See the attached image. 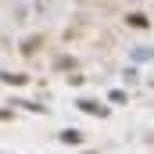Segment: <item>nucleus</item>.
<instances>
[{
  "mask_svg": "<svg viewBox=\"0 0 154 154\" xmlns=\"http://www.w3.org/2000/svg\"><path fill=\"white\" fill-rule=\"evenodd\" d=\"M75 104H79V111H86V115H97V118L108 115V108H104V104H97V100H75Z\"/></svg>",
  "mask_w": 154,
  "mask_h": 154,
  "instance_id": "nucleus-1",
  "label": "nucleus"
},
{
  "mask_svg": "<svg viewBox=\"0 0 154 154\" xmlns=\"http://www.w3.org/2000/svg\"><path fill=\"white\" fill-rule=\"evenodd\" d=\"M125 22H129V25H136V29H147V25H151V22H147V14H140V11L125 14Z\"/></svg>",
  "mask_w": 154,
  "mask_h": 154,
  "instance_id": "nucleus-2",
  "label": "nucleus"
},
{
  "mask_svg": "<svg viewBox=\"0 0 154 154\" xmlns=\"http://www.w3.org/2000/svg\"><path fill=\"white\" fill-rule=\"evenodd\" d=\"M61 143H82V133L79 129H65L61 133Z\"/></svg>",
  "mask_w": 154,
  "mask_h": 154,
  "instance_id": "nucleus-3",
  "label": "nucleus"
},
{
  "mask_svg": "<svg viewBox=\"0 0 154 154\" xmlns=\"http://www.w3.org/2000/svg\"><path fill=\"white\" fill-rule=\"evenodd\" d=\"M0 79H4V82H14V86H22L29 75H22V72H0Z\"/></svg>",
  "mask_w": 154,
  "mask_h": 154,
  "instance_id": "nucleus-4",
  "label": "nucleus"
},
{
  "mask_svg": "<svg viewBox=\"0 0 154 154\" xmlns=\"http://www.w3.org/2000/svg\"><path fill=\"white\" fill-rule=\"evenodd\" d=\"M108 100H111V104H125V93H122V90H111V97H108Z\"/></svg>",
  "mask_w": 154,
  "mask_h": 154,
  "instance_id": "nucleus-5",
  "label": "nucleus"
},
{
  "mask_svg": "<svg viewBox=\"0 0 154 154\" xmlns=\"http://www.w3.org/2000/svg\"><path fill=\"white\" fill-rule=\"evenodd\" d=\"M7 118H11V111H7V108H0V122H7Z\"/></svg>",
  "mask_w": 154,
  "mask_h": 154,
  "instance_id": "nucleus-6",
  "label": "nucleus"
}]
</instances>
